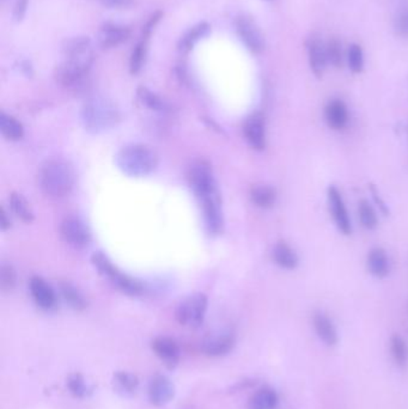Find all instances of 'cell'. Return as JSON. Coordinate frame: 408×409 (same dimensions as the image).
<instances>
[{
	"label": "cell",
	"mask_w": 408,
	"mask_h": 409,
	"mask_svg": "<svg viewBox=\"0 0 408 409\" xmlns=\"http://www.w3.org/2000/svg\"><path fill=\"white\" fill-rule=\"evenodd\" d=\"M395 29L400 36L408 37V8L396 17Z\"/></svg>",
	"instance_id": "37"
},
{
	"label": "cell",
	"mask_w": 408,
	"mask_h": 409,
	"mask_svg": "<svg viewBox=\"0 0 408 409\" xmlns=\"http://www.w3.org/2000/svg\"><path fill=\"white\" fill-rule=\"evenodd\" d=\"M60 233L64 241L74 249H83L91 241L90 231L79 218L67 217L62 221Z\"/></svg>",
	"instance_id": "8"
},
{
	"label": "cell",
	"mask_w": 408,
	"mask_h": 409,
	"mask_svg": "<svg viewBox=\"0 0 408 409\" xmlns=\"http://www.w3.org/2000/svg\"><path fill=\"white\" fill-rule=\"evenodd\" d=\"M315 332L327 346H334L338 342V333L334 324L323 312H316L313 317Z\"/></svg>",
	"instance_id": "17"
},
{
	"label": "cell",
	"mask_w": 408,
	"mask_h": 409,
	"mask_svg": "<svg viewBox=\"0 0 408 409\" xmlns=\"http://www.w3.org/2000/svg\"><path fill=\"white\" fill-rule=\"evenodd\" d=\"M145 54H147V47L144 42H140L135 47L132 53L131 62H130V70L132 74H138L142 70L144 62H145Z\"/></svg>",
	"instance_id": "34"
},
{
	"label": "cell",
	"mask_w": 408,
	"mask_h": 409,
	"mask_svg": "<svg viewBox=\"0 0 408 409\" xmlns=\"http://www.w3.org/2000/svg\"><path fill=\"white\" fill-rule=\"evenodd\" d=\"M327 57H328V62H331L332 65L335 67H340L343 65V50H341V45L338 40H331L326 46Z\"/></svg>",
	"instance_id": "33"
},
{
	"label": "cell",
	"mask_w": 408,
	"mask_h": 409,
	"mask_svg": "<svg viewBox=\"0 0 408 409\" xmlns=\"http://www.w3.org/2000/svg\"><path fill=\"white\" fill-rule=\"evenodd\" d=\"M358 212H360V223L365 229H376L379 221H377L375 209H372V204H369L367 200L360 201Z\"/></svg>",
	"instance_id": "32"
},
{
	"label": "cell",
	"mask_w": 408,
	"mask_h": 409,
	"mask_svg": "<svg viewBox=\"0 0 408 409\" xmlns=\"http://www.w3.org/2000/svg\"><path fill=\"white\" fill-rule=\"evenodd\" d=\"M250 199L260 209H271L277 200V192L267 184H257L250 190Z\"/></svg>",
	"instance_id": "22"
},
{
	"label": "cell",
	"mask_w": 408,
	"mask_h": 409,
	"mask_svg": "<svg viewBox=\"0 0 408 409\" xmlns=\"http://www.w3.org/2000/svg\"><path fill=\"white\" fill-rule=\"evenodd\" d=\"M113 383L118 393H123V395L135 393L139 387L138 377L127 371H116L114 373Z\"/></svg>",
	"instance_id": "25"
},
{
	"label": "cell",
	"mask_w": 408,
	"mask_h": 409,
	"mask_svg": "<svg viewBox=\"0 0 408 409\" xmlns=\"http://www.w3.org/2000/svg\"><path fill=\"white\" fill-rule=\"evenodd\" d=\"M272 256L278 266L284 270H292L298 266V256L286 242H278L272 250Z\"/></svg>",
	"instance_id": "21"
},
{
	"label": "cell",
	"mask_w": 408,
	"mask_h": 409,
	"mask_svg": "<svg viewBox=\"0 0 408 409\" xmlns=\"http://www.w3.org/2000/svg\"><path fill=\"white\" fill-rule=\"evenodd\" d=\"M27 6H28V0H18L17 1L16 8H15V20L16 21H22L27 13Z\"/></svg>",
	"instance_id": "38"
},
{
	"label": "cell",
	"mask_w": 408,
	"mask_h": 409,
	"mask_svg": "<svg viewBox=\"0 0 408 409\" xmlns=\"http://www.w3.org/2000/svg\"><path fill=\"white\" fill-rule=\"evenodd\" d=\"M188 181L203 209L208 233L212 236L219 235L224 228V216L221 192L211 165L205 160L193 163L188 172Z\"/></svg>",
	"instance_id": "1"
},
{
	"label": "cell",
	"mask_w": 408,
	"mask_h": 409,
	"mask_svg": "<svg viewBox=\"0 0 408 409\" xmlns=\"http://www.w3.org/2000/svg\"><path fill=\"white\" fill-rule=\"evenodd\" d=\"M130 36V30L126 27L116 25H106L100 32V45L103 48H113L121 45Z\"/></svg>",
	"instance_id": "18"
},
{
	"label": "cell",
	"mask_w": 408,
	"mask_h": 409,
	"mask_svg": "<svg viewBox=\"0 0 408 409\" xmlns=\"http://www.w3.org/2000/svg\"><path fill=\"white\" fill-rule=\"evenodd\" d=\"M0 228H1V231H6L11 228V219L8 217L4 207H1V213H0Z\"/></svg>",
	"instance_id": "41"
},
{
	"label": "cell",
	"mask_w": 408,
	"mask_h": 409,
	"mask_svg": "<svg viewBox=\"0 0 408 409\" xmlns=\"http://www.w3.org/2000/svg\"><path fill=\"white\" fill-rule=\"evenodd\" d=\"M84 127L91 133L100 134L114 128L120 121V113L114 103L104 97H93L83 106Z\"/></svg>",
	"instance_id": "5"
},
{
	"label": "cell",
	"mask_w": 408,
	"mask_h": 409,
	"mask_svg": "<svg viewBox=\"0 0 408 409\" xmlns=\"http://www.w3.org/2000/svg\"><path fill=\"white\" fill-rule=\"evenodd\" d=\"M91 262L103 278L108 279L116 289H118L123 293L132 296V297H137V296L143 293V285L138 280L123 273L118 267L114 266V263L108 258V256L101 251H97L93 255Z\"/></svg>",
	"instance_id": "6"
},
{
	"label": "cell",
	"mask_w": 408,
	"mask_h": 409,
	"mask_svg": "<svg viewBox=\"0 0 408 409\" xmlns=\"http://www.w3.org/2000/svg\"><path fill=\"white\" fill-rule=\"evenodd\" d=\"M60 290H62V297H64L66 303L69 304V307L77 311H82L86 309V298L83 297L82 293L74 285H71L69 282H65V284H62Z\"/></svg>",
	"instance_id": "27"
},
{
	"label": "cell",
	"mask_w": 408,
	"mask_h": 409,
	"mask_svg": "<svg viewBox=\"0 0 408 409\" xmlns=\"http://www.w3.org/2000/svg\"><path fill=\"white\" fill-rule=\"evenodd\" d=\"M243 134L247 143L254 150L262 151L266 148V123L261 113H254L245 120Z\"/></svg>",
	"instance_id": "11"
},
{
	"label": "cell",
	"mask_w": 408,
	"mask_h": 409,
	"mask_svg": "<svg viewBox=\"0 0 408 409\" xmlns=\"http://www.w3.org/2000/svg\"><path fill=\"white\" fill-rule=\"evenodd\" d=\"M151 348L156 356L168 368H175L181 358V349L175 340L168 336H158L152 340Z\"/></svg>",
	"instance_id": "12"
},
{
	"label": "cell",
	"mask_w": 408,
	"mask_h": 409,
	"mask_svg": "<svg viewBox=\"0 0 408 409\" xmlns=\"http://www.w3.org/2000/svg\"><path fill=\"white\" fill-rule=\"evenodd\" d=\"M406 132H407V135H408V123H407V126H406Z\"/></svg>",
	"instance_id": "42"
},
{
	"label": "cell",
	"mask_w": 408,
	"mask_h": 409,
	"mask_svg": "<svg viewBox=\"0 0 408 409\" xmlns=\"http://www.w3.org/2000/svg\"><path fill=\"white\" fill-rule=\"evenodd\" d=\"M278 395L268 387L259 389L248 402V409H277Z\"/></svg>",
	"instance_id": "23"
},
{
	"label": "cell",
	"mask_w": 408,
	"mask_h": 409,
	"mask_svg": "<svg viewBox=\"0 0 408 409\" xmlns=\"http://www.w3.org/2000/svg\"><path fill=\"white\" fill-rule=\"evenodd\" d=\"M210 32V25L208 23H200L191 29L180 42V50L182 52L192 50L193 46L200 40L201 37L206 36Z\"/></svg>",
	"instance_id": "28"
},
{
	"label": "cell",
	"mask_w": 408,
	"mask_h": 409,
	"mask_svg": "<svg viewBox=\"0 0 408 409\" xmlns=\"http://www.w3.org/2000/svg\"><path fill=\"white\" fill-rule=\"evenodd\" d=\"M10 207L17 217L25 223L34 221V212L28 200L20 193H13L10 197Z\"/></svg>",
	"instance_id": "26"
},
{
	"label": "cell",
	"mask_w": 408,
	"mask_h": 409,
	"mask_svg": "<svg viewBox=\"0 0 408 409\" xmlns=\"http://www.w3.org/2000/svg\"><path fill=\"white\" fill-rule=\"evenodd\" d=\"M308 50H309L311 70L316 77H322L323 72L326 70L327 62H328L326 46L323 45L322 41H320L318 39H313L308 45Z\"/></svg>",
	"instance_id": "19"
},
{
	"label": "cell",
	"mask_w": 408,
	"mask_h": 409,
	"mask_svg": "<svg viewBox=\"0 0 408 409\" xmlns=\"http://www.w3.org/2000/svg\"><path fill=\"white\" fill-rule=\"evenodd\" d=\"M0 131L6 139L13 141L22 139L25 135L23 125L11 115L5 114L4 111L0 114Z\"/></svg>",
	"instance_id": "24"
},
{
	"label": "cell",
	"mask_w": 408,
	"mask_h": 409,
	"mask_svg": "<svg viewBox=\"0 0 408 409\" xmlns=\"http://www.w3.org/2000/svg\"><path fill=\"white\" fill-rule=\"evenodd\" d=\"M237 33L248 50L253 53H260L265 48V40L260 29L250 17L241 16L237 18Z\"/></svg>",
	"instance_id": "9"
},
{
	"label": "cell",
	"mask_w": 408,
	"mask_h": 409,
	"mask_svg": "<svg viewBox=\"0 0 408 409\" xmlns=\"http://www.w3.org/2000/svg\"><path fill=\"white\" fill-rule=\"evenodd\" d=\"M101 1L108 8H128L132 4V0H101Z\"/></svg>",
	"instance_id": "39"
},
{
	"label": "cell",
	"mask_w": 408,
	"mask_h": 409,
	"mask_svg": "<svg viewBox=\"0 0 408 409\" xmlns=\"http://www.w3.org/2000/svg\"><path fill=\"white\" fill-rule=\"evenodd\" d=\"M29 290H30V295L33 297L34 302L41 309L50 310L55 305L57 297H55L53 289L49 286L48 284L40 277H34V278L30 279Z\"/></svg>",
	"instance_id": "15"
},
{
	"label": "cell",
	"mask_w": 408,
	"mask_h": 409,
	"mask_svg": "<svg viewBox=\"0 0 408 409\" xmlns=\"http://www.w3.org/2000/svg\"><path fill=\"white\" fill-rule=\"evenodd\" d=\"M161 17H162V13H155V15L150 18V21L147 22V25L144 27V36H145V39L150 36L152 29L155 27L156 23L161 20Z\"/></svg>",
	"instance_id": "40"
},
{
	"label": "cell",
	"mask_w": 408,
	"mask_h": 409,
	"mask_svg": "<svg viewBox=\"0 0 408 409\" xmlns=\"http://www.w3.org/2000/svg\"><path fill=\"white\" fill-rule=\"evenodd\" d=\"M138 99L140 102L143 103L144 106L155 111H167V103L164 102L163 99H161L159 96L154 94L152 91L149 90L144 86H140L138 89Z\"/></svg>",
	"instance_id": "29"
},
{
	"label": "cell",
	"mask_w": 408,
	"mask_h": 409,
	"mask_svg": "<svg viewBox=\"0 0 408 409\" xmlns=\"http://www.w3.org/2000/svg\"><path fill=\"white\" fill-rule=\"evenodd\" d=\"M328 202H329L332 216L334 218L335 224L338 226V229L346 236L351 235V221L348 217L346 206H345L343 197H341V193L334 186L328 188Z\"/></svg>",
	"instance_id": "13"
},
{
	"label": "cell",
	"mask_w": 408,
	"mask_h": 409,
	"mask_svg": "<svg viewBox=\"0 0 408 409\" xmlns=\"http://www.w3.org/2000/svg\"><path fill=\"white\" fill-rule=\"evenodd\" d=\"M367 268L376 278H386L390 272V262L387 253L381 248L372 249L367 255Z\"/></svg>",
	"instance_id": "20"
},
{
	"label": "cell",
	"mask_w": 408,
	"mask_h": 409,
	"mask_svg": "<svg viewBox=\"0 0 408 409\" xmlns=\"http://www.w3.org/2000/svg\"><path fill=\"white\" fill-rule=\"evenodd\" d=\"M208 297L204 293H194L181 302L176 309L175 316L181 326L198 328L204 322L208 310Z\"/></svg>",
	"instance_id": "7"
},
{
	"label": "cell",
	"mask_w": 408,
	"mask_h": 409,
	"mask_svg": "<svg viewBox=\"0 0 408 409\" xmlns=\"http://www.w3.org/2000/svg\"><path fill=\"white\" fill-rule=\"evenodd\" d=\"M66 385L69 388V393L78 398H83L91 393V389L89 388V385L81 373L69 375L67 381H66Z\"/></svg>",
	"instance_id": "30"
},
{
	"label": "cell",
	"mask_w": 408,
	"mask_h": 409,
	"mask_svg": "<svg viewBox=\"0 0 408 409\" xmlns=\"http://www.w3.org/2000/svg\"><path fill=\"white\" fill-rule=\"evenodd\" d=\"M76 182L74 167L62 160L46 162L39 172V186L46 195L54 199L69 195Z\"/></svg>",
	"instance_id": "3"
},
{
	"label": "cell",
	"mask_w": 408,
	"mask_h": 409,
	"mask_svg": "<svg viewBox=\"0 0 408 409\" xmlns=\"http://www.w3.org/2000/svg\"><path fill=\"white\" fill-rule=\"evenodd\" d=\"M235 338L230 333H219L206 338L201 344L203 352L208 356H222L233 351Z\"/></svg>",
	"instance_id": "14"
},
{
	"label": "cell",
	"mask_w": 408,
	"mask_h": 409,
	"mask_svg": "<svg viewBox=\"0 0 408 409\" xmlns=\"http://www.w3.org/2000/svg\"><path fill=\"white\" fill-rule=\"evenodd\" d=\"M115 163L128 176L144 177L155 170L158 164V155L150 146L133 144L118 152Z\"/></svg>",
	"instance_id": "4"
},
{
	"label": "cell",
	"mask_w": 408,
	"mask_h": 409,
	"mask_svg": "<svg viewBox=\"0 0 408 409\" xmlns=\"http://www.w3.org/2000/svg\"><path fill=\"white\" fill-rule=\"evenodd\" d=\"M325 118H326L328 127L334 131H343L348 123V111H347L346 104L340 99L331 101L327 104Z\"/></svg>",
	"instance_id": "16"
},
{
	"label": "cell",
	"mask_w": 408,
	"mask_h": 409,
	"mask_svg": "<svg viewBox=\"0 0 408 409\" xmlns=\"http://www.w3.org/2000/svg\"><path fill=\"white\" fill-rule=\"evenodd\" d=\"M348 65L352 72L360 74L363 70V52L358 45H352L348 50Z\"/></svg>",
	"instance_id": "35"
},
{
	"label": "cell",
	"mask_w": 408,
	"mask_h": 409,
	"mask_svg": "<svg viewBox=\"0 0 408 409\" xmlns=\"http://www.w3.org/2000/svg\"><path fill=\"white\" fill-rule=\"evenodd\" d=\"M390 349H392L393 358L395 360L396 364L404 368V365L407 364L408 348L406 341L399 334L392 336Z\"/></svg>",
	"instance_id": "31"
},
{
	"label": "cell",
	"mask_w": 408,
	"mask_h": 409,
	"mask_svg": "<svg viewBox=\"0 0 408 409\" xmlns=\"http://www.w3.org/2000/svg\"><path fill=\"white\" fill-rule=\"evenodd\" d=\"M0 284H1V289L3 290H13L15 284H16V273H15L13 267L8 266V265H3L1 266Z\"/></svg>",
	"instance_id": "36"
},
{
	"label": "cell",
	"mask_w": 408,
	"mask_h": 409,
	"mask_svg": "<svg viewBox=\"0 0 408 409\" xmlns=\"http://www.w3.org/2000/svg\"><path fill=\"white\" fill-rule=\"evenodd\" d=\"M149 400L156 407H162L172 401L175 396V385L169 377L156 375L149 383Z\"/></svg>",
	"instance_id": "10"
},
{
	"label": "cell",
	"mask_w": 408,
	"mask_h": 409,
	"mask_svg": "<svg viewBox=\"0 0 408 409\" xmlns=\"http://www.w3.org/2000/svg\"><path fill=\"white\" fill-rule=\"evenodd\" d=\"M66 60L57 69V82L66 88H76L83 82L93 62L90 41L86 37H76L64 46Z\"/></svg>",
	"instance_id": "2"
}]
</instances>
